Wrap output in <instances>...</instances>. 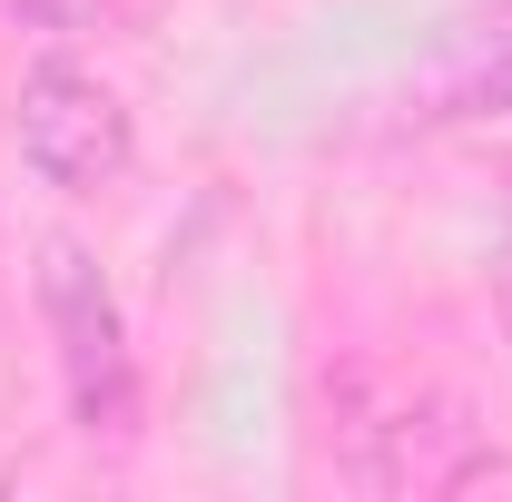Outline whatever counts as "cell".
Returning a JSON list of instances; mask_svg holds the SVG:
<instances>
[{"instance_id":"2","label":"cell","mask_w":512,"mask_h":502,"mask_svg":"<svg viewBox=\"0 0 512 502\" xmlns=\"http://www.w3.org/2000/svg\"><path fill=\"white\" fill-rule=\"evenodd\" d=\"M40 315H50V345H60V394L69 424L89 443H128L138 434V355H128V315L99 276V256L79 237L40 247Z\"/></svg>"},{"instance_id":"3","label":"cell","mask_w":512,"mask_h":502,"mask_svg":"<svg viewBox=\"0 0 512 502\" xmlns=\"http://www.w3.org/2000/svg\"><path fill=\"white\" fill-rule=\"evenodd\" d=\"M10 138H20V168L60 197H99L128 178L138 158V128H128V99L99 79V69L40 60L20 79V109H10Z\"/></svg>"},{"instance_id":"1","label":"cell","mask_w":512,"mask_h":502,"mask_svg":"<svg viewBox=\"0 0 512 502\" xmlns=\"http://www.w3.org/2000/svg\"><path fill=\"white\" fill-rule=\"evenodd\" d=\"M335 473L365 493H473L503 473V443L444 384L394 375V365H345L335 375Z\"/></svg>"},{"instance_id":"4","label":"cell","mask_w":512,"mask_h":502,"mask_svg":"<svg viewBox=\"0 0 512 502\" xmlns=\"http://www.w3.org/2000/svg\"><path fill=\"white\" fill-rule=\"evenodd\" d=\"M404 128H503L512 119V0H473L404 60L394 79Z\"/></svg>"}]
</instances>
